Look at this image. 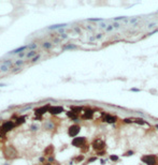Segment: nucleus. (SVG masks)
<instances>
[{"label": "nucleus", "instance_id": "1", "mask_svg": "<svg viewBox=\"0 0 158 165\" xmlns=\"http://www.w3.org/2000/svg\"><path fill=\"white\" fill-rule=\"evenodd\" d=\"M142 161L144 162L145 164H147V165H156V163H157L156 157L153 156V154H147V156H144L142 158Z\"/></svg>", "mask_w": 158, "mask_h": 165}, {"label": "nucleus", "instance_id": "2", "mask_svg": "<svg viewBox=\"0 0 158 165\" xmlns=\"http://www.w3.org/2000/svg\"><path fill=\"white\" fill-rule=\"evenodd\" d=\"M80 130H81V128H80L79 126H76V124H73V126H71V127L69 128L68 134H69L71 137H75L77 134H79Z\"/></svg>", "mask_w": 158, "mask_h": 165}, {"label": "nucleus", "instance_id": "3", "mask_svg": "<svg viewBox=\"0 0 158 165\" xmlns=\"http://www.w3.org/2000/svg\"><path fill=\"white\" fill-rule=\"evenodd\" d=\"M86 142V138L85 137H74L72 141V145L75 147H82Z\"/></svg>", "mask_w": 158, "mask_h": 165}, {"label": "nucleus", "instance_id": "4", "mask_svg": "<svg viewBox=\"0 0 158 165\" xmlns=\"http://www.w3.org/2000/svg\"><path fill=\"white\" fill-rule=\"evenodd\" d=\"M14 126H15V123L14 122H12V121H7V122H4L3 124H2V132L3 133H7V132H9V131H11L12 129L14 128Z\"/></svg>", "mask_w": 158, "mask_h": 165}, {"label": "nucleus", "instance_id": "5", "mask_svg": "<svg viewBox=\"0 0 158 165\" xmlns=\"http://www.w3.org/2000/svg\"><path fill=\"white\" fill-rule=\"evenodd\" d=\"M104 146H105L104 142L101 141L100 138L95 139V142H92V147H94V148L96 149V150H102V149L104 148Z\"/></svg>", "mask_w": 158, "mask_h": 165}, {"label": "nucleus", "instance_id": "6", "mask_svg": "<svg viewBox=\"0 0 158 165\" xmlns=\"http://www.w3.org/2000/svg\"><path fill=\"white\" fill-rule=\"evenodd\" d=\"M49 112L53 115H57V114H60L61 112H64V108L61 106H51Z\"/></svg>", "mask_w": 158, "mask_h": 165}, {"label": "nucleus", "instance_id": "7", "mask_svg": "<svg viewBox=\"0 0 158 165\" xmlns=\"http://www.w3.org/2000/svg\"><path fill=\"white\" fill-rule=\"evenodd\" d=\"M103 121L108 122V123H114V122L116 121V117L111 116V115H109V114H105V115H103Z\"/></svg>", "mask_w": 158, "mask_h": 165}, {"label": "nucleus", "instance_id": "8", "mask_svg": "<svg viewBox=\"0 0 158 165\" xmlns=\"http://www.w3.org/2000/svg\"><path fill=\"white\" fill-rule=\"evenodd\" d=\"M50 107H51V106H50V104H47V105H45V106L41 107V108H38L36 111V114L38 115V116H42L45 112H49Z\"/></svg>", "mask_w": 158, "mask_h": 165}, {"label": "nucleus", "instance_id": "9", "mask_svg": "<svg viewBox=\"0 0 158 165\" xmlns=\"http://www.w3.org/2000/svg\"><path fill=\"white\" fill-rule=\"evenodd\" d=\"M27 48H28V45H24V46H21V47H18V48H15L13 51H11L9 54H21V52H24V51Z\"/></svg>", "mask_w": 158, "mask_h": 165}, {"label": "nucleus", "instance_id": "10", "mask_svg": "<svg viewBox=\"0 0 158 165\" xmlns=\"http://www.w3.org/2000/svg\"><path fill=\"white\" fill-rule=\"evenodd\" d=\"M67 24H57V25H53V26H49V29H60V28H64V27H66Z\"/></svg>", "mask_w": 158, "mask_h": 165}, {"label": "nucleus", "instance_id": "11", "mask_svg": "<svg viewBox=\"0 0 158 165\" xmlns=\"http://www.w3.org/2000/svg\"><path fill=\"white\" fill-rule=\"evenodd\" d=\"M92 114H94V112H92L91 109H87L83 117H84L85 119H90V118H92Z\"/></svg>", "mask_w": 158, "mask_h": 165}, {"label": "nucleus", "instance_id": "12", "mask_svg": "<svg viewBox=\"0 0 158 165\" xmlns=\"http://www.w3.org/2000/svg\"><path fill=\"white\" fill-rule=\"evenodd\" d=\"M23 122H25V117L22 116L19 117V118H17V120L15 121V126H19V124H22Z\"/></svg>", "mask_w": 158, "mask_h": 165}, {"label": "nucleus", "instance_id": "13", "mask_svg": "<svg viewBox=\"0 0 158 165\" xmlns=\"http://www.w3.org/2000/svg\"><path fill=\"white\" fill-rule=\"evenodd\" d=\"M67 115L70 117V118H73L74 120H77L76 119V114H75V112H68Z\"/></svg>", "mask_w": 158, "mask_h": 165}, {"label": "nucleus", "instance_id": "14", "mask_svg": "<svg viewBox=\"0 0 158 165\" xmlns=\"http://www.w3.org/2000/svg\"><path fill=\"white\" fill-rule=\"evenodd\" d=\"M36 54H37V52H36V51H31V52H29L28 54L26 55V57H27V58H31V57L33 58V56L36 57Z\"/></svg>", "mask_w": 158, "mask_h": 165}, {"label": "nucleus", "instance_id": "15", "mask_svg": "<svg viewBox=\"0 0 158 165\" xmlns=\"http://www.w3.org/2000/svg\"><path fill=\"white\" fill-rule=\"evenodd\" d=\"M134 121L137 122V123H139V124H144L145 123V121L143 119H134Z\"/></svg>", "mask_w": 158, "mask_h": 165}, {"label": "nucleus", "instance_id": "16", "mask_svg": "<svg viewBox=\"0 0 158 165\" xmlns=\"http://www.w3.org/2000/svg\"><path fill=\"white\" fill-rule=\"evenodd\" d=\"M65 48L66 49H74V48H76V46H75V45H67V46H65Z\"/></svg>", "mask_w": 158, "mask_h": 165}, {"label": "nucleus", "instance_id": "17", "mask_svg": "<svg viewBox=\"0 0 158 165\" xmlns=\"http://www.w3.org/2000/svg\"><path fill=\"white\" fill-rule=\"evenodd\" d=\"M51 46H52V44L50 43V42H45V43L43 44V47H44V48H50Z\"/></svg>", "mask_w": 158, "mask_h": 165}, {"label": "nucleus", "instance_id": "18", "mask_svg": "<svg viewBox=\"0 0 158 165\" xmlns=\"http://www.w3.org/2000/svg\"><path fill=\"white\" fill-rule=\"evenodd\" d=\"M0 69H1V71L6 72V71H8V69H9V67H8V66H4V64H2V66H1V68H0Z\"/></svg>", "mask_w": 158, "mask_h": 165}, {"label": "nucleus", "instance_id": "19", "mask_svg": "<svg viewBox=\"0 0 158 165\" xmlns=\"http://www.w3.org/2000/svg\"><path fill=\"white\" fill-rule=\"evenodd\" d=\"M28 47L29 48H31L32 51H34V49L37 48V44H30V45H28Z\"/></svg>", "mask_w": 158, "mask_h": 165}, {"label": "nucleus", "instance_id": "20", "mask_svg": "<svg viewBox=\"0 0 158 165\" xmlns=\"http://www.w3.org/2000/svg\"><path fill=\"white\" fill-rule=\"evenodd\" d=\"M39 58H40V55H37L36 57H33V58H32L31 61H32V62H37L38 60H39Z\"/></svg>", "mask_w": 158, "mask_h": 165}, {"label": "nucleus", "instance_id": "21", "mask_svg": "<svg viewBox=\"0 0 158 165\" xmlns=\"http://www.w3.org/2000/svg\"><path fill=\"white\" fill-rule=\"evenodd\" d=\"M24 63V60H18V61L15 62V66H22Z\"/></svg>", "mask_w": 158, "mask_h": 165}, {"label": "nucleus", "instance_id": "22", "mask_svg": "<svg viewBox=\"0 0 158 165\" xmlns=\"http://www.w3.org/2000/svg\"><path fill=\"white\" fill-rule=\"evenodd\" d=\"M134 119H130V118H126L124 119V122H126V123H130V122H132Z\"/></svg>", "mask_w": 158, "mask_h": 165}, {"label": "nucleus", "instance_id": "23", "mask_svg": "<svg viewBox=\"0 0 158 165\" xmlns=\"http://www.w3.org/2000/svg\"><path fill=\"white\" fill-rule=\"evenodd\" d=\"M88 21H92V22H101V21H103L102 18H89Z\"/></svg>", "mask_w": 158, "mask_h": 165}, {"label": "nucleus", "instance_id": "24", "mask_svg": "<svg viewBox=\"0 0 158 165\" xmlns=\"http://www.w3.org/2000/svg\"><path fill=\"white\" fill-rule=\"evenodd\" d=\"M110 159H111L112 161H117V160H118V157L117 156H111L110 157Z\"/></svg>", "mask_w": 158, "mask_h": 165}, {"label": "nucleus", "instance_id": "25", "mask_svg": "<svg viewBox=\"0 0 158 165\" xmlns=\"http://www.w3.org/2000/svg\"><path fill=\"white\" fill-rule=\"evenodd\" d=\"M120 19H126V16H119V17H115L114 21H120Z\"/></svg>", "mask_w": 158, "mask_h": 165}, {"label": "nucleus", "instance_id": "26", "mask_svg": "<svg viewBox=\"0 0 158 165\" xmlns=\"http://www.w3.org/2000/svg\"><path fill=\"white\" fill-rule=\"evenodd\" d=\"M113 28H114V27H113V25H109V26L107 27V29H105V30H107V31H111Z\"/></svg>", "mask_w": 158, "mask_h": 165}, {"label": "nucleus", "instance_id": "27", "mask_svg": "<svg viewBox=\"0 0 158 165\" xmlns=\"http://www.w3.org/2000/svg\"><path fill=\"white\" fill-rule=\"evenodd\" d=\"M3 64H4V66H8V67H9V66H11V61H9V60H8V61H4Z\"/></svg>", "mask_w": 158, "mask_h": 165}, {"label": "nucleus", "instance_id": "28", "mask_svg": "<svg viewBox=\"0 0 158 165\" xmlns=\"http://www.w3.org/2000/svg\"><path fill=\"white\" fill-rule=\"evenodd\" d=\"M132 154H133V151H128V152H126V153H125V156H132Z\"/></svg>", "mask_w": 158, "mask_h": 165}, {"label": "nucleus", "instance_id": "29", "mask_svg": "<svg viewBox=\"0 0 158 165\" xmlns=\"http://www.w3.org/2000/svg\"><path fill=\"white\" fill-rule=\"evenodd\" d=\"M130 91H134V92H139V91H140V89H138V88H131V89H130Z\"/></svg>", "mask_w": 158, "mask_h": 165}, {"label": "nucleus", "instance_id": "30", "mask_svg": "<svg viewBox=\"0 0 158 165\" xmlns=\"http://www.w3.org/2000/svg\"><path fill=\"white\" fill-rule=\"evenodd\" d=\"M54 161V158L53 157H49V162H53Z\"/></svg>", "mask_w": 158, "mask_h": 165}, {"label": "nucleus", "instance_id": "31", "mask_svg": "<svg viewBox=\"0 0 158 165\" xmlns=\"http://www.w3.org/2000/svg\"><path fill=\"white\" fill-rule=\"evenodd\" d=\"M137 22V18H133V19L130 21V24H133V22Z\"/></svg>", "mask_w": 158, "mask_h": 165}, {"label": "nucleus", "instance_id": "32", "mask_svg": "<svg viewBox=\"0 0 158 165\" xmlns=\"http://www.w3.org/2000/svg\"><path fill=\"white\" fill-rule=\"evenodd\" d=\"M155 25H156V24H150V25H149V28H150H150H153V27H154Z\"/></svg>", "mask_w": 158, "mask_h": 165}, {"label": "nucleus", "instance_id": "33", "mask_svg": "<svg viewBox=\"0 0 158 165\" xmlns=\"http://www.w3.org/2000/svg\"><path fill=\"white\" fill-rule=\"evenodd\" d=\"M102 37V34H98V36H96L95 37V39H100V38Z\"/></svg>", "mask_w": 158, "mask_h": 165}, {"label": "nucleus", "instance_id": "34", "mask_svg": "<svg viewBox=\"0 0 158 165\" xmlns=\"http://www.w3.org/2000/svg\"><path fill=\"white\" fill-rule=\"evenodd\" d=\"M25 56V52H21L19 54V58H22V57H24Z\"/></svg>", "mask_w": 158, "mask_h": 165}, {"label": "nucleus", "instance_id": "35", "mask_svg": "<svg viewBox=\"0 0 158 165\" xmlns=\"http://www.w3.org/2000/svg\"><path fill=\"white\" fill-rule=\"evenodd\" d=\"M97 158H91V159H89V162H92V161H95Z\"/></svg>", "mask_w": 158, "mask_h": 165}, {"label": "nucleus", "instance_id": "36", "mask_svg": "<svg viewBox=\"0 0 158 165\" xmlns=\"http://www.w3.org/2000/svg\"><path fill=\"white\" fill-rule=\"evenodd\" d=\"M31 129L33 130V131H36V130H37V126H33V127H31Z\"/></svg>", "mask_w": 158, "mask_h": 165}, {"label": "nucleus", "instance_id": "37", "mask_svg": "<svg viewBox=\"0 0 158 165\" xmlns=\"http://www.w3.org/2000/svg\"><path fill=\"white\" fill-rule=\"evenodd\" d=\"M4 86H7V85H4V84H0V87H4Z\"/></svg>", "mask_w": 158, "mask_h": 165}, {"label": "nucleus", "instance_id": "38", "mask_svg": "<svg viewBox=\"0 0 158 165\" xmlns=\"http://www.w3.org/2000/svg\"><path fill=\"white\" fill-rule=\"evenodd\" d=\"M156 129H158V124H156Z\"/></svg>", "mask_w": 158, "mask_h": 165}, {"label": "nucleus", "instance_id": "39", "mask_svg": "<svg viewBox=\"0 0 158 165\" xmlns=\"http://www.w3.org/2000/svg\"><path fill=\"white\" fill-rule=\"evenodd\" d=\"M6 165H9V164H6Z\"/></svg>", "mask_w": 158, "mask_h": 165}, {"label": "nucleus", "instance_id": "40", "mask_svg": "<svg viewBox=\"0 0 158 165\" xmlns=\"http://www.w3.org/2000/svg\"><path fill=\"white\" fill-rule=\"evenodd\" d=\"M157 12H158V11H157Z\"/></svg>", "mask_w": 158, "mask_h": 165}]
</instances>
